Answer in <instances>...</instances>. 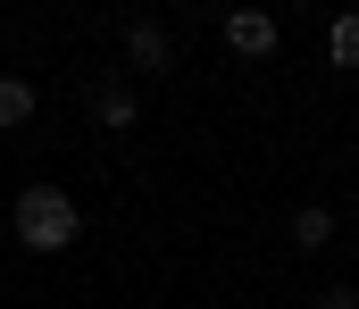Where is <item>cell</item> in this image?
<instances>
[{"label": "cell", "mask_w": 359, "mask_h": 309, "mask_svg": "<svg viewBox=\"0 0 359 309\" xmlns=\"http://www.w3.org/2000/svg\"><path fill=\"white\" fill-rule=\"evenodd\" d=\"M226 50H234V59H268L276 50V17L268 8H234V17H226Z\"/></svg>", "instance_id": "obj_2"}, {"label": "cell", "mask_w": 359, "mask_h": 309, "mask_svg": "<svg viewBox=\"0 0 359 309\" xmlns=\"http://www.w3.org/2000/svg\"><path fill=\"white\" fill-rule=\"evenodd\" d=\"M34 117V84L25 76H0V125H25Z\"/></svg>", "instance_id": "obj_5"}, {"label": "cell", "mask_w": 359, "mask_h": 309, "mask_svg": "<svg viewBox=\"0 0 359 309\" xmlns=\"http://www.w3.org/2000/svg\"><path fill=\"white\" fill-rule=\"evenodd\" d=\"M126 59H134L142 76H159V67L176 59V50H168V25H151V17H134V25H126Z\"/></svg>", "instance_id": "obj_3"}, {"label": "cell", "mask_w": 359, "mask_h": 309, "mask_svg": "<svg viewBox=\"0 0 359 309\" xmlns=\"http://www.w3.org/2000/svg\"><path fill=\"white\" fill-rule=\"evenodd\" d=\"M318 309H359V293H351V284H326V293H318Z\"/></svg>", "instance_id": "obj_8"}, {"label": "cell", "mask_w": 359, "mask_h": 309, "mask_svg": "<svg viewBox=\"0 0 359 309\" xmlns=\"http://www.w3.org/2000/svg\"><path fill=\"white\" fill-rule=\"evenodd\" d=\"M326 59H343V67H359V8L326 25Z\"/></svg>", "instance_id": "obj_6"}, {"label": "cell", "mask_w": 359, "mask_h": 309, "mask_svg": "<svg viewBox=\"0 0 359 309\" xmlns=\"http://www.w3.org/2000/svg\"><path fill=\"white\" fill-rule=\"evenodd\" d=\"M76 234H84V209L67 201L59 184H25L17 193V242L25 251H67Z\"/></svg>", "instance_id": "obj_1"}, {"label": "cell", "mask_w": 359, "mask_h": 309, "mask_svg": "<svg viewBox=\"0 0 359 309\" xmlns=\"http://www.w3.org/2000/svg\"><path fill=\"white\" fill-rule=\"evenodd\" d=\"M292 242H301V251H326V242H334V209H326V201H301V209H292Z\"/></svg>", "instance_id": "obj_4"}, {"label": "cell", "mask_w": 359, "mask_h": 309, "mask_svg": "<svg viewBox=\"0 0 359 309\" xmlns=\"http://www.w3.org/2000/svg\"><path fill=\"white\" fill-rule=\"evenodd\" d=\"M92 109H100V125H117V134L134 125V92H117V84H100V92H92Z\"/></svg>", "instance_id": "obj_7"}]
</instances>
